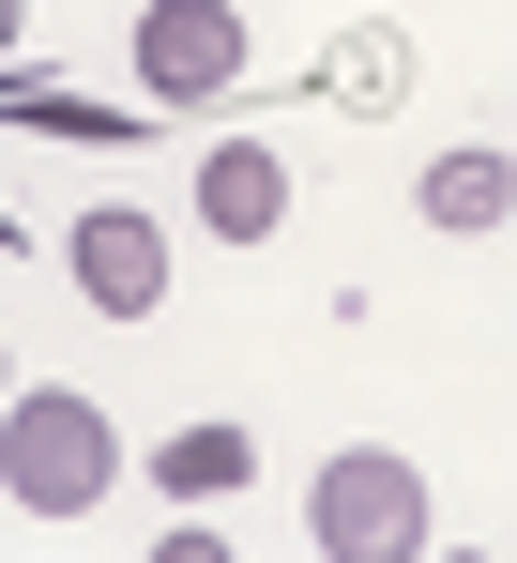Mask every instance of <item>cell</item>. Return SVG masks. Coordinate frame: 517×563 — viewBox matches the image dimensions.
I'll return each mask as SVG.
<instances>
[{"mask_svg": "<svg viewBox=\"0 0 517 563\" xmlns=\"http://www.w3.org/2000/svg\"><path fill=\"white\" fill-rule=\"evenodd\" d=\"M15 122H31V137H77V153H107V137H153V122H122V107H91V92H15Z\"/></svg>", "mask_w": 517, "mask_h": 563, "instance_id": "ba28073f", "label": "cell"}, {"mask_svg": "<svg viewBox=\"0 0 517 563\" xmlns=\"http://www.w3.org/2000/svg\"><path fill=\"white\" fill-rule=\"evenodd\" d=\"M122 62H138L153 107H213L244 77V0H138L122 15Z\"/></svg>", "mask_w": 517, "mask_h": 563, "instance_id": "3957f363", "label": "cell"}, {"mask_svg": "<svg viewBox=\"0 0 517 563\" xmlns=\"http://www.w3.org/2000/svg\"><path fill=\"white\" fill-rule=\"evenodd\" d=\"M258 472V427H183V442H153V487L168 503H213V487H244Z\"/></svg>", "mask_w": 517, "mask_h": 563, "instance_id": "52a82bcc", "label": "cell"}, {"mask_svg": "<svg viewBox=\"0 0 517 563\" xmlns=\"http://www.w3.org/2000/svg\"><path fill=\"white\" fill-rule=\"evenodd\" d=\"M15 46H31V0H0V77H15Z\"/></svg>", "mask_w": 517, "mask_h": 563, "instance_id": "9c48e42d", "label": "cell"}, {"mask_svg": "<svg viewBox=\"0 0 517 563\" xmlns=\"http://www.w3.org/2000/svg\"><path fill=\"white\" fill-rule=\"evenodd\" d=\"M62 260H77V289L107 305V320H153V305H168V229H153L138 198H91Z\"/></svg>", "mask_w": 517, "mask_h": 563, "instance_id": "277c9868", "label": "cell"}, {"mask_svg": "<svg viewBox=\"0 0 517 563\" xmlns=\"http://www.w3.org/2000/svg\"><path fill=\"white\" fill-rule=\"evenodd\" d=\"M0 244H15V213H0Z\"/></svg>", "mask_w": 517, "mask_h": 563, "instance_id": "30bf717a", "label": "cell"}, {"mask_svg": "<svg viewBox=\"0 0 517 563\" xmlns=\"http://www.w3.org/2000/svg\"><path fill=\"white\" fill-rule=\"evenodd\" d=\"M427 229H503L517 213V153H487V137H457V153H427Z\"/></svg>", "mask_w": 517, "mask_h": 563, "instance_id": "8992f818", "label": "cell"}, {"mask_svg": "<svg viewBox=\"0 0 517 563\" xmlns=\"http://www.w3.org/2000/svg\"><path fill=\"white\" fill-rule=\"evenodd\" d=\"M305 533L336 563H411L427 549V472L396 457V442H350V457L320 472V503H305Z\"/></svg>", "mask_w": 517, "mask_h": 563, "instance_id": "7a4b0ae2", "label": "cell"}, {"mask_svg": "<svg viewBox=\"0 0 517 563\" xmlns=\"http://www.w3.org/2000/svg\"><path fill=\"white\" fill-rule=\"evenodd\" d=\"M0 487H15L31 518H91V503L122 487V442H107V411H91V396H62V380L0 396Z\"/></svg>", "mask_w": 517, "mask_h": 563, "instance_id": "6da1fadb", "label": "cell"}, {"mask_svg": "<svg viewBox=\"0 0 517 563\" xmlns=\"http://www.w3.org/2000/svg\"><path fill=\"white\" fill-rule=\"evenodd\" d=\"M198 213H213V244H274L289 229V168L258 137H229V153H198Z\"/></svg>", "mask_w": 517, "mask_h": 563, "instance_id": "5b68a950", "label": "cell"}]
</instances>
